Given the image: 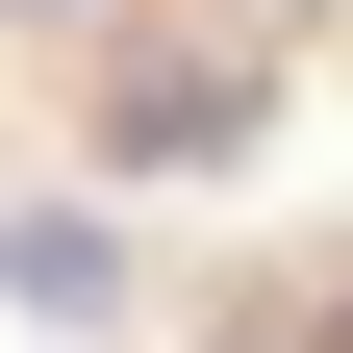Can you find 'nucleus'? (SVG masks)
Listing matches in <instances>:
<instances>
[{"instance_id":"7ed1b4c3","label":"nucleus","mask_w":353,"mask_h":353,"mask_svg":"<svg viewBox=\"0 0 353 353\" xmlns=\"http://www.w3.org/2000/svg\"><path fill=\"white\" fill-rule=\"evenodd\" d=\"M0 26H76V0H0Z\"/></svg>"},{"instance_id":"f03ea898","label":"nucleus","mask_w":353,"mask_h":353,"mask_svg":"<svg viewBox=\"0 0 353 353\" xmlns=\"http://www.w3.org/2000/svg\"><path fill=\"white\" fill-rule=\"evenodd\" d=\"M0 303H26V328H101V303H126V228H76V202H0Z\"/></svg>"},{"instance_id":"f257e3e1","label":"nucleus","mask_w":353,"mask_h":353,"mask_svg":"<svg viewBox=\"0 0 353 353\" xmlns=\"http://www.w3.org/2000/svg\"><path fill=\"white\" fill-rule=\"evenodd\" d=\"M101 126H126L152 176H228V152H252V51H126V101H101Z\"/></svg>"}]
</instances>
